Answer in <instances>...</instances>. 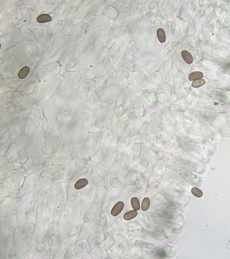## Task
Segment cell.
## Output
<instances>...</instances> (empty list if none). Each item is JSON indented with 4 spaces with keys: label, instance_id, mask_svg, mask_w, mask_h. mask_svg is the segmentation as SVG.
Segmentation results:
<instances>
[{
    "label": "cell",
    "instance_id": "1",
    "mask_svg": "<svg viewBox=\"0 0 230 259\" xmlns=\"http://www.w3.org/2000/svg\"><path fill=\"white\" fill-rule=\"evenodd\" d=\"M124 207V204L122 201H120L115 204L111 211V215L113 216H116L118 215L123 210Z\"/></svg>",
    "mask_w": 230,
    "mask_h": 259
},
{
    "label": "cell",
    "instance_id": "2",
    "mask_svg": "<svg viewBox=\"0 0 230 259\" xmlns=\"http://www.w3.org/2000/svg\"><path fill=\"white\" fill-rule=\"evenodd\" d=\"M181 55L183 59L186 63L188 64H191L193 62V57L189 52L186 50H183L181 53Z\"/></svg>",
    "mask_w": 230,
    "mask_h": 259
},
{
    "label": "cell",
    "instance_id": "3",
    "mask_svg": "<svg viewBox=\"0 0 230 259\" xmlns=\"http://www.w3.org/2000/svg\"><path fill=\"white\" fill-rule=\"evenodd\" d=\"M52 18L51 16L47 14H42L38 16L37 19V22L39 23H46L51 22Z\"/></svg>",
    "mask_w": 230,
    "mask_h": 259
},
{
    "label": "cell",
    "instance_id": "4",
    "mask_svg": "<svg viewBox=\"0 0 230 259\" xmlns=\"http://www.w3.org/2000/svg\"><path fill=\"white\" fill-rule=\"evenodd\" d=\"M204 77L203 73L201 72H194L189 75L188 79L190 81H195L201 79Z\"/></svg>",
    "mask_w": 230,
    "mask_h": 259
},
{
    "label": "cell",
    "instance_id": "5",
    "mask_svg": "<svg viewBox=\"0 0 230 259\" xmlns=\"http://www.w3.org/2000/svg\"><path fill=\"white\" fill-rule=\"evenodd\" d=\"M88 184V181L86 179L83 178L78 180L76 184H75L74 188L76 189H82Z\"/></svg>",
    "mask_w": 230,
    "mask_h": 259
},
{
    "label": "cell",
    "instance_id": "6",
    "mask_svg": "<svg viewBox=\"0 0 230 259\" xmlns=\"http://www.w3.org/2000/svg\"><path fill=\"white\" fill-rule=\"evenodd\" d=\"M157 36L158 39L161 43H163L166 40L165 32L161 28H159L157 31Z\"/></svg>",
    "mask_w": 230,
    "mask_h": 259
},
{
    "label": "cell",
    "instance_id": "7",
    "mask_svg": "<svg viewBox=\"0 0 230 259\" xmlns=\"http://www.w3.org/2000/svg\"><path fill=\"white\" fill-rule=\"evenodd\" d=\"M30 72V68L27 66H25L21 68L18 74V77L20 79L25 78L29 74Z\"/></svg>",
    "mask_w": 230,
    "mask_h": 259
},
{
    "label": "cell",
    "instance_id": "8",
    "mask_svg": "<svg viewBox=\"0 0 230 259\" xmlns=\"http://www.w3.org/2000/svg\"><path fill=\"white\" fill-rule=\"evenodd\" d=\"M138 215V212L136 210L130 211L125 214L124 219L126 220H129L134 218Z\"/></svg>",
    "mask_w": 230,
    "mask_h": 259
},
{
    "label": "cell",
    "instance_id": "9",
    "mask_svg": "<svg viewBox=\"0 0 230 259\" xmlns=\"http://www.w3.org/2000/svg\"><path fill=\"white\" fill-rule=\"evenodd\" d=\"M131 204L132 207L134 210L136 211H138L139 210L140 206V203L139 202L138 198L136 197H133L131 199Z\"/></svg>",
    "mask_w": 230,
    "mask_h": 259
},
{
    "label": "cell",
    "instance_id": "10",
    "mask_svg": "<svg viewBox=\"0 0 230 259\" xmlns=\"http://www.w3.org/2000/svg\"><path fill=\"white\" fill-rule=\"evenodd\" d=\"M150 201L148 197H145L143 200L142 204V209L143 211H146L148 210L150 207Z\"/></svg>",
    "mask_w": 230,
    "mask_h": 259
},
{
    "label": "cell",
    "instance_id": "11",
    "mask_svg": "<svg viewBox=\"0 0 230 259\" xmlns=\"http://www.w3.org/2000/svg\"><path fill=\"white\" fill-rule=\"evenodd\" d=\"M205 83V81L204 79H200L198 80H195L192 83V86L195 88H198L202 86Z\"/></svg>",
    "mask_w": 230,
    "mask_h": 259
},
{
    "label": "cell",
    "instance_id": "12",
    "mask_svg": "<svg viewBox=\"0 0 230 259\" xmlns=\"http://www.w3.org/2000/svg\"><path fill=\"white\" fill-rule=\"evenodd\" d=\"M191 192L194 195L197 197H201L202 196V192L197 188H194L191 189Z\"/></svg>",
    "mask_w": 230,
    "mask_h": 259
},
{
    "label": "cell",
    "instance_id": "13",
    "mask_svg": "<svg viewBox=\"0 0 230 259\" xmlns=\"http://www.w3.org/2000/svg\"><path fill=\"white\" fill-rule=\"evenodd\" d=\"M157 256H159L161 258H165L166 257V252L164 251L163 249H160V250H158L157 251Z\"/></svg>",
    "mask_w": 230,
    "mask_h": 259
}]
</instances>
